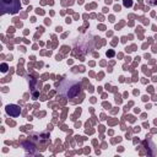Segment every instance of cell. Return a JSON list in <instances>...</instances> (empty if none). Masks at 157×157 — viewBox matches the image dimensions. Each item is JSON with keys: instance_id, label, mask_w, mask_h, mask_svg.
I'll return each instance as SVG.
<instances>
[{"instance_id": "6da1fadb", "label": "cell", "mask_w": 157, "mask_h": 157, "mask_svg": "<svg viewBox=\"0 0 157 157\" xmlns=\"http://www.w3.org/2000/svg\"><path fill=\"white\" fill-rule=\"evenodd\" d=\"M1 13H16L18 12L21 4L20 0H0Z\"/></svg>"}, {"instance_id": "3957f363", "label": "cell", "mask_w": 157, "mask_h": 157, "mask_svg": "<svg viewBox=\"0 0 157 157\" xmlns=\"http://www.w3.org/2000/svg\"><path fill=\"white\" fill-rule=\"evenodd\" d=\"M150 5H157V0H147Z\"/></svg>"}, {"instance_id": "277c9868", "label": "cell", "mask_w": 157, "mask_h": 157, "mask_svg": "<svg viewBox=\"0 0 157 157\" xmlns=\"http://www.w3.org/2000/svg\"><path fill=\"white\" fill-rule=\"evenodd\" d=\"M6 69H7V66H6L5 64H2V69H1V70H2V71H6Z\"/></svg>"}, {"instance_id": "7a4b0ae2", "label": "cell", "mask_w": 157, "mask_h": 157, "mask_svg": "<svg viewBox=\"0 0 157 157\" xmlns=\"http://www.w3.org/2000/svg\"><path fill=\"white\" fill-rule=\"evenodd\" d=\"M6 112H7V114H10L12 117H16V115L20 114V108L16 107V105H7L6 107Z\"/></svg>"}, {"instance_id": "5b68a950", "label": "cell", "mask_w": 157, "mask_h": 157, "mask_svg": "<svg viewBox=\"0 0 157 157\" xmlns=\"http://www.w3.org/2000/svg\"><path fill=\"white\" fill-rule=\"evenodd\" d=\"M130 4H131V1H130V0H125V5H126V6H129Z\"/></svg>"}]
</instances>
